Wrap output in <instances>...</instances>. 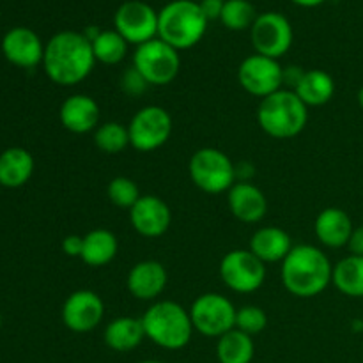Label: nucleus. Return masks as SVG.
<instances>
[{"label":"nucleus","instance_id":"obj_4","mask_svg":"<svg viewBox=\"0 0 363 363\" xmlns=\"http://www.w3.org/2000/svg\"><path fill=\"white\" fill-rule=\"evenodd\" d=\"M257 123L268 137L289 140L298 137L308 123V106L298 98L293 89H280L261 99Z\"/></svg>","mask_w":363,"mask_h":363},{"label":"nucleus","instance_id":"obj_35","mask_svg":"<svg viewBox=\"0 0 363 363\" xmlns=\"http://www.w3.org/2000/svg\"><path fill=\"white\" fill-rule=\"evenodd\" d=\"M199 6H201L202 13H204V16L208 18V21L220 20L223 6H225V0H201Z\"/></svg>","mask_w":363,"mask_h":363},{"label":"nucleus","instance_id":"obj_40","mask_svg":"<svg viewBox=\"0 0 363 363\" xmlns=\"http://www.w3.org/2000/svg\"><path fill=\"white\" fill-rule=\"evenodd\" d=\"M0 328H2V315H0Z\"/></svg>","mask_w":363,"mask_h":363},{"label":"nucleus","instance_id":"obj_15","mask_svg":"<svg viewBox=\"0 0 363 363\" xmlns=\"http://www.w3.org/2000/svg\"><path fill=\"white\" fill-rule=\"evenodd\" d=\"M130 222L135 233L142 238H162L172 223V211L163 199L156 195H142L130 209Z\"/></svg>","mask_w":363,"mask_h":363},{"label":"nucleus","instance_id":"obj_2","mask_svg":"<svg viewBox=\"0 0 363 363\" xmlns=\"http://www.w3.org/2000/svg\"><path fill=\"white\" fill-rule=\"evenodd\" d=\"M282 284L296 298H314L328 289L333 264L328 255L314 245H296L282 261Z\"/></svg>","mask_w":363,"mask_h":363},{"label":"nucleus","instance_id":"obj_30","mask_svg":"<svg viewBox=\"0 0 363 363\" xmlns=\"http://www.w3.org/2000/svg\"><path fill=\"white\" fill-rule=\"evenodd\" d=\"M257 16V11L250 0H225L220 21L229 30H247L252 28Z\"/></svg>","mask_w":363,"mask_h":363},{"label":"nucleus","instance_id":"obj_28","mask_svg":"<svg viewBox=\"0 0 363 363\" xmlns=\"http://www.w3.org/2000/svg\"><path fill=\"white\" fill-rule=\"evenodd\" d=\"M96 62L105 66H116L126 59L128 41L113 28V30H101L91 41Z\"/></svg>","mask_w":363,"mask_h":363},{"label":"nucleus","instance_id":"obj_16","mask_svg":"<svg viewBox=\"0 0 363 363\" xmlns=\"http://www.w3.org/2000/svg\"><path fill=\"white\" fill-rule=\"evenodd\" d=\"M167 282H169V273H167L165 266L152 259L131 266L126 279L130 294L140 301L158 300L165 291Z\"/></svg>","mask_w":363,"mask_h":363},{"label":"nucleus","instance_id":"obj_20","mask_svg":"<svg viewBox=\"0 0 363 363\" xmlns=\"http://www.w3.org/2000/svg\"><path fill=\"white\" fill-rule=\"evenodd\" d=\"M353 229V220L340 208H325L314 223L315 238L328 248L347 247Z\"/></svg>","mask_w":363,"mask_h":363},{"label":"nucleus","instance_id":"obj_39","mask_svg":"<svg viewBox=\"0 0 363 363\" xmlns=\"http://www.w3.org/2000/svg\"><path fill=\"white\" fill-rule=\"evenodd\" d=\"M140 363H165V362H160V360H144V362H140Z\"/></svg>","mask_w":363,"mask_h":363},{"label":"nucleus","instance_id":"obj_32","mask_svg":"<svg viewBox=\"0 0 363 363\" xmlns=\"http://www.w3.org/2000/svg\"><path fill=\"white\" fill-rule=\"evenodd\" d=\"M268 326V314L257 305H245L236 312V328L247 335L254 337L264 332Z\"/></svg>","mask_w":363,"mask_h":363},{"label":"nucleus","instance_id":"obj_23","mask_svg":"<svg viewBox=\"0 0 363 363\" xmlns=\"http://www.w3.org/2000/svg\"><path fill=\"white\" fill-rule=\"evenodd\" d=\"M293 91L307 106H323L335 94V82L326 71L308 69L303 71Z\"/></svg>","mask_w":363,"mask_h":363},{"label":"nucleus","instance_id":"obj_10","mask_svg":"<svg viewBox=\"0 0 363 363\" xmlns=\"http://www.w3.org/2000/svg\"><path fill=\"white\" fill-rule=\"evenodd\" d=\"M218 269L222 282L234 293H255L266 282V264L248 248L227 252L220 261Z\"/></svg>","mask_w":363,"mask_h":363},{"label":"nucleus","instance_id":"obj_18","mask_svg":"<svg viewBox=\"0 0 363 363\" xmlns=\"http://www.w3.org/2000/svg\"><path fill=\"white\" fill-rule=\"evenodd\" d=\"M227 204L236 220L243 223H257L268 213V199L264 191L248 181H236L227 191Z\"/></svg>","mask_w":363,"mask_h":363},{"label":"nucleus","instance_id":"obj_8","mask_svg":"<svg viewBox=\"0 0 363 363\" xmlns=\"http://www.w3.org/2000/svg\"><path fill=\"white\" fill-rule=\"evenodd\" d=\"M191 323L195 332L211 339H220L236 328V312L233 301L220 293H204L191 303Z\"/></svg>","mask_w":363,"mask_h":363},{"label":"nucleus","instance_id":"obj_38","mask_svg":"<svg viewBox=\"0 0 363 363\" xmlns=\"http://www.w3.org/2000/svg\"><path fill=\"white\" fill-rule=\"evenodd\" d=\"M358 105H360V108L363 110V85L360 87V91H358Z\"/></svg>","mask_w":363,"mask_h":363},{"label":"nucleus","instance_id":"obj_34","mask_svg":"<svg viewBox=\"0 0 363 363\" xmlns=\"http://www.w3.org/2000/svg\"><path fill=\"white\" fill-rule=\"evenodd\" d=\"M82 250H84V236L78 234H69L62 240V252L67 257H82Z\"/></svg>","mask_w":363,"mask_h":363},{"label":"nucleus","instance_id":"obj_31","mask_svg":"<svg viewBox=\"0 0 363 363\" xmlns=\"http://www.w3.org/2000/svg\"><path fill=\"white\" fill-rule=\"evenodd\" d=\"M106 197H108V201L113 206L130 211L137 204L138 199L142 197V194L133 179H130L126 176H119L113 177L108 183V186H106Z\"/></svg>","mask_w":363,"mask_h":363},{"label":"nucleus","instance_id":"obj_9","mask_svg":"<svg viewBox=\"0 0 363 363\" xmlns=\"http://www.w3.org/2000/svg\"><path fill=\"white\" fill-rule=\"evenodd\" d=\"M172 116L160 105L142 106L128 124L130 145L140 152H151L163 147L172 135Z\"/></svg>","mask_w":363,"mask_h":363},{"label":"nucleus","instance_id":"obj_11","mask_svg":"<svg viewBox=\"0 0 363 363\" xmlns=\"http://www.w3.org/2000/svg\"><path fill=\"white\" fill-rule=\"evenodd\" d=\"M293 25L277 11L259 14L250 28V41L255 53L279 60L293 46Z\"/></svg>","mask_w":363,"mask_h":363},{"label":"nucleus","instance_id":"obj_22","mask_svg":"<svg viewBox=\"0 0 363 363\" xmlns=\"http://www.w3.org/2000/svg\"><path fill=\"white\" fill-rule=\"evenodd\" d=\"M145 339L144 325L140 318H131V315H123L116 318L106 325L103 332V340L106 347L116 353H130L137 350Z\"/></svg>","mask_w":363,"mask_h":363},{"label":"nucleus","instance_id":"obj_27","mask_svg":"<svg viewBox=\"0 0 363 363\" xmlns=\"http://www.w3.org/2000/svg\"><path fill=\"white\" fill-rule=\"evenodd\" d=\"M254 337L240 332L238 328L227 332L216 342V358L220 363H250L254 360Z\"/></svg>","mask_w":363,"mask_h":363},{"label":"nucleus","instance_id":"obj_24","mask_svg":"<svg viewBox=\"0 0 363 363\" xmlns=\"http://www.w3.org/2000/svg\"><path fill=\"white\" fill-rule=\"evenodd\" d=\"M34 174V158L23 147H9L0 155V184L20 188Z\"/></svg>","mask_w":363,"mask_h":363},{"label":"nucleus","instance_id":"obj_29","mask_svg":"<svg viewBox=\"0 0 363 363\" xmlns=\"http://www.w3.org/2000/svg\"><path fill=\"white\" fill-rule=\"evenodd\" d=\"M94 144L105 155H119L130 145L128 126L116 123H103L94 131Z\"/></svg>","mask_w":363,"mask_h":363},{"label":"nucleus","instance_id":"obj_13","mask_svg":"<svg viewBox=\"0 0 363 363\" xmlns=\"http://www.w3.org/2000/svg\"><path fill=\"white\" fill-rule=\"evenodd\" d=\"M113 25L128 45L140 46L158 38V13L142 0L121 4L113 16Z\"/></svg>","mask_w":363,"mask_h":363},{"label":"nucleus","instance_id":"obj_33","mask_svg":"<svg viewBox=\"0 0 363 363\" xmlns=\"http://www.w3.org/2000/svg\"><path fill=\"white\" fill-rule=\"evenodd\" d=\"M121 87H123V91L126 92V94L140 96L144 94L145 89L149 87V84L142 78V74L131 66L130 69L124 71L123 77H121Z\"/></svg>","mask_w":363,"mask_h":363},{"label":"nucleus","instance_id":"obj_6","mask_svg":"<svg viewBox=\"0 0 363 363\" xmlns=\"http://www.w3.org/2000/svg\"><path fill=\"white\" fill-rule=\"evenodd\" d=\"M188 174L191 183L209 195L225 194L238 181L233 160L216 147H202L195 151L188 163Z\"/></svg>","mask_w":363,"mask_h":363},{"label":"nucleus","instance_id":"obj_21","mask_svg":"<svg viewBox=\"0 0 363 363\" xmlns=\"http://www.w3.org/2000/svg\"><path fill=\"white\" fill-rule=\"evenodd\" d=\"M293 241L291 236L280 227H261L255 230L250 238L248 250L254 255H257L264 264L272 262H282L293 250Z\"/></svg>","mask_w":363,"mask_h":363},{"label":"nucleus","instance_id":"obj_12","mask_svg":"<svg viewBox=\"0 0 363 363\" xmlns=\"http://www.w3.org/2000/svg\"><path fill=\"white\" fill-rule=\"evenodd\" d=\"M238 82L250 96L264 99L282 89L284 67L277 59L254 53L238 67Z\"/></svg>","mask_w":363,"mask_h":363},{"label":"nucleus","instance_id":"obj_5","mask_svg":"<svg viewBox=\"0 0 363 363\" xmlns=\"http://www.w3.org/2000/svg\"><path fill=\"white\" fill-rule=\"evenodd\" d=\"M208 23L199 2L172 0L158 13V38L177 52L194 48L204 38Z\"/></svg>","mask_w":363,"mask_h":363},{"label":"nucleus","instance_id":"obj_36","mask_svg":"<svg viewBox=\"0 0 363 363\" xmlns=\"http://www.w3.org/2000/svg\"><path fill=\"white\" fill-rule=\"evenodd\" d=\"M347 248H350L351 255H360V257H363V225L354 227Z\"/></svg>","mask_w":363,"mask_h":363},{"label":"nucleus","instance_id":"obj_17","mask_svg":"<svg viewBox=\"0 0 363 363\" xmlns=\"http://www.w3.org/2000/svg\"><path fill=\"white\" fill-rule=\"evenodd\" d=\"M2 52L11 64L30 69L43 62L45 45L39 35L27 27H14L4 35Z\"/></svg>","mask_w":363,"mask_h":363},{"label":"nucleus","instance_id":"obj_3","mask_svg":"<svg viewBox=\"0 0 363 363\" xmlns=\"http://www.w3.org/2000/svg\"><path fill=\"white\" fill-rule=\"evenodd\" d=\"M145 339L155 342L162 350L179 351L190 344L195 328L190 311L177 301H155L142 315Z\"/></svg>","mask_w":363,"mask_h":363},{"label":"nucleus","instance_id":"obj_1","mask_svg":"<svg viewBox=\"0 0 363 363\" xmlns=\"http://www.w3.org/2000/svg\"><path fill=\"white\" fill-rule=\"evenodd\" d=\"M94 52L84 32L62 30L45 45L43 67L53 84L73 87L82 84L94 69Z\"/></svg>","mask_w":363,"mask_h":363},{"label":"nucleus","instance_id":"obj_37","mask_svg":"<svg viewBox=\"0 0 363 363\" xmlns=\"http://www.w3.org/2000/svg\"><path fill=\"white\" fill-rule=\"evenodd\" d=\"M291 2H294L296 6L301 7H318L321 6L323 2H326V0H291Z\"/></svg>","mask_w":363,"mask_h":363},{"label":"nucleus","instance_id":"obj_26","mask_svg":"<svg viewBox=\"0 0 363 363\" xmlns=\"http://www.w3.org/2000/svg\"><path fill=\"white\" fill-rule=\"evenodd\" d=\"M332 284L350 298H363V257L347 255L333 266Z\"/></svg>","mask_w":363,"mask_h":363},{"label":"nucleus","instance_id":"obj_7","mask_svg":"<svg viewBox=\"0 0 363 363\" xmlns=\"http://www.w3.org/2000/svg\"><path fill=\"white\" fill-rule=\"evenodd\" d=\"M133 67L149 85L163 87L172 84L181 69V57L176 48L160 38L137 46L133 53Z\"/></svg>","mask_w":363,"mask_h":363},{"label":"nucleus","instance_id":"obj_19","mask_svg":"<svg viewBox=\"0 0 363 363\" xmlns=\"http://www.w3.org/2000/svg\"><path fill=\"white\" fill-rule=\"evenodd\" d=\"M99 117H101V110H99L98 101L87 94L69 96L64 99L59 110L60 124L67 131L77 135L96 131V128L99 126Z\"/></svg>","mask_w":363,"mask_h":363},{"label":"nucleus","instance_id":"obj_14","mask_svg":"<svg viewBox=\"0 0 363 363\" xmlns=\"http://www.w3.org/2000/svg\"><path fill=\"white\" fill-rule=\"evenodd\" d=\"M105 318L101 296L91 289H78L62 305V323L74 333H89L98 328Z\"/></svg>","mask_w":363,"mask_h":363},{"label":"nucleus","instance_id":"obj_25","mask_svg":"<svg viewBox=\"0 0 363 363\" xmlns=\"http://www.w3.org/2000/svg\"><path fill=\"white\" fill-rule=\"evenodd\" d=\"M119 252L117 236L108 229H94L84 236L82 261L91 268H103L116 259Z\"/></svg>","mask_w":363,"mask_h":363}]
</instances>
